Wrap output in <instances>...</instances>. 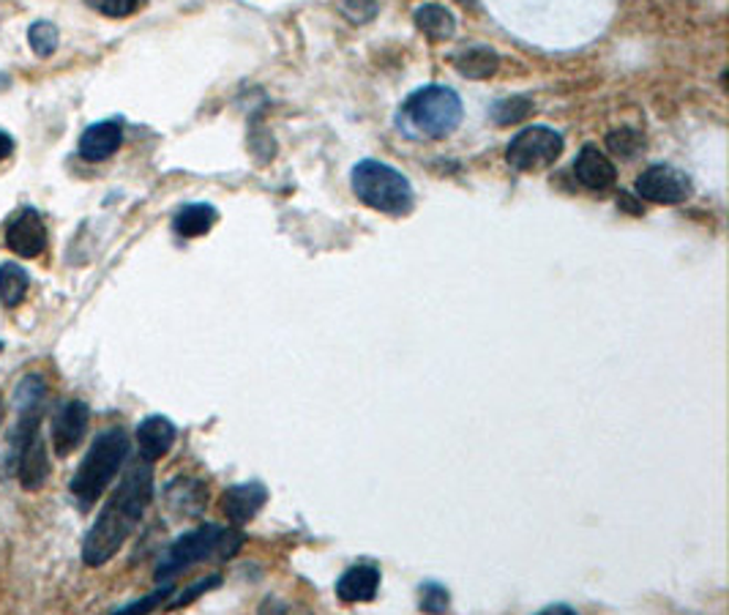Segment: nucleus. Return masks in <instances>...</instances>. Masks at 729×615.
<instances>
[{"label":"nucleus","mask_w":729,"mask_h":615,"mask_svg":"<svg viewBox=\"0 0 729 615\" xmlns=\"http://www.w3.org/2000/svg\"><path fill=\"white\" fill-rule=\"evenodd\" d=\"M150 498H154V468H150V462L143 460L129 468V473L124 476L118 490L113 492L107 507L102 509V514H98L93 528L87 531L83 542L85 566H104L124 548L126 539L137 528V522L143 520Z\"/></svg>","instance_id":"f257e3e1"},{"label":"nucleus","mask_w":729,"mask_h":615,"mask_svg":"<svg viewBox=\"0 0 729 615\" xmlns=\"http://www.w3.org/2000/svg\"><path fill=\"white\" fill-rule=\"evenodd\" d=\"M462 98L446 85L418 88L396 113V126L410 140H440L462 124Z\"/></svg>","instance_id":"f03ea898"},{"label":"nucleus","mask_w":729,"mask_h":615,"mask_svg":"<svg viewBox=\"0 0 729 615\" xmlns=\"http://www.w3.org/2000/svg\"><path fill=\"white\" fill-rule=\"evenodd\" d=\"M129 435L121 427L107 429V432H102L93 440L85 460L80 462L77 473H74L72 479V496L83 512H87V509L104 496L110 481L118 476L121 466H124L126 457H129Z\"/></svg>","instance_id":"7ed1b4c3"},{"label":"nucleus","mask_w":729,"mask_h":615,"mask_svg":"<svg viewBox=\"0 0 729 615\" xmlns=\"http://www.w3.org/2000/svg\"><path fill=\"white\" fill-rule=\"evenodd\" d=\"M241 544L243 536L232 528L211 525V522L195 528V531L184 533L178 542H173L167 553L162 555L159 566H156V583H170L186 569L202 564L208 559H230V555L238 553Z\"/></svg>","instance_id":"20e7f679"},{"label":"nucleus","mask_w":729,"mask_h":615,"mask_svg":"<svg viewBox=\"0 0 729 615\" xmlns=\"http://www.w3.org/2000/svg\"><path fill=\"white\" fill-rule=\"evenodd\" d=\"M353 191L364 206L390 217H405L416 206V191L396 167L377 159H364L353 167Z\"/></svg>","instance_id":"39448f33"},{"label":"nucleus","mask_w":729,"mask_h":615,"mask_svg":"<svg viewBox=\"0 0 729 615\" xmlns=\"http://www.w3.org/2000/svg\"><path fill=\"white\" fill-rule=\"evenodd\" d=\"M563 148L565 140L560 132L550 129V126H530V129H522L509 143L506 161L519 173L546 170V167L555 165L560 159Z\"/></svg>","instance_id":"423d86ee"},{"label":"nucleus","mask_w":729,"mask_h":615,"mask_svg":"<svg viewBox=\"0 0 729 615\" xmlns=\"http://www.w3.org/2000/svg\"><path fill=\"white\" fill-rule=\"evenodd\" d=\"M691 178L684 170H675L669 165H650L643 176L637 178V195L643 200L664 202V206H675L684 202L691 195Z\"/></svg>","instance_id":"0eeeda50"},{"label":"nucleus","mask_w":729,"mask_h":615,"mask_svg":"<svg viewBox=\"0 0 729 615\" xmlns=\"http://www.w3.org/2000/svg\"><path fill=\"white\" fill-rule=\"evenodd\" d=\"M87 425H91V410L80 399L63 403L52 416V446L58 457H69L83 444Z\"/></svg>","instance_id":"6e6552de"},{"label":"nucleus","mask_w":729,"mask_h":615,"mask_svg":"<svg viewBox=\"0 0 729 615\" xmlns=\"http://www.w3.org/2000/svg\"><path fill=\"white\" fill-rule=\"evenodd\" d=\"M6 247L20 258H39L46 249V228L37 208H22L9 225H6Z\"/></svg>","instance_id":"1a4fd4ad"},{"label":"nucleus","mask_w":729,"mask_h":615,"mask_svg":"<svg viewBox=\"0 0 729 615\" xmlns=\"http://www.w3.org/2000/svg\"><path fill=\"white\" fill-rule=\"evenodd\" d=\"M11 466H17V479L20 487L28 492L42 490L50 479V457H46L44 438L39 432H33L31 438L22 440L20 449L11 457Z\"/></svg>","instance_id":"9d476101"},{"label":"nucleus","mask_w":729,"mask_h":615,"mask_svg":"<svg viewBox=\"0 0 729 615\" xmlns=\"http://www.w3.org/2000/svg\"><path fill=\"white\" fill-rule=\"evenodd\" d=\"M268 490L262 481H243V484L230 487V490L221 496V512L232 525H247L260 514V509L265 507Z\"/></svg>","instance_id":"9b49d317"},{"label":"nucleus","mask_w":729,"mask_h":615,"mask_svg":"<svg viewBox=\"0 0 729 615\" xmlns=\"http://www.w3.org/2000/svg\"><path fill=\"white\" fill-rule=\"evenodd\" d=\"M175 438H178V429H175L167 416H148V419L139 421L137 427L139 457L154 466L156 460H162V457L173 449Z\"/></svg>","instance_id":"f8f14e48"},{"label":"nucleus","mask_w":729,"mask_h":615,"mask_svg":"<svg viewBox=\"0 0 729 615\" xmlns=\"http://www.w3.org/2000/svg\"><path fill=\"white\" fill-rule=\"evenodd\" d=\"M574 176L582 187L593 189V191H604L610 187H615L617 181V170L606 154H601L596 145H585L580 150V156L574 159Z\"/></svg>","instance_id":"ddd939ff"},{"label":"nucleus","mask_w":729,"mask_h":615,"mask_svg":"<svg viewBox=\"0 0 729 615\" xmlns=\"http://www.w3.org/2000/svg\"><path fill=\"white\" fill-rule=\"evenodd\" d=\"M124 143V126L121 121H98L87 126L80 137V156L85 161H104L115 154Z\"/></svg>","instance_id":"4468645a"},{"label":"nucleus","mask_w":729,"mask_h":615,"mask_svg":"<svg viewBox=\"0 0 729 615\" xmlns=\"http://www.w3.org/2000/svg\"><path fill=\"white\" fill-rule=\"evenodd\" d=\"M381 588V569L372 564H358L342 574L340 583H336V596L347 605L355 602H372Z\"/></svg>","instance_id":"2eb2a0df"},{"label":"nucleus","mask_w":729,"mask_h":615,"mask_svg":"<svg viewBox=\"0 0 729 615\" xmlns=\"http://www.w3.org/2000/svg\"><path fill=\"white\" fill-rule=\"evenodd\" d=\"M167 507L180 518H195L206 509L208 490L200 479H173L165 490Z\"/></svg>","instance_id":"dca6fc26"},{"label":"nucleus","mask_w":729,"mask_h":615,"mask_svg":"<svg viewBox=\"0 0 729 615\" xmlns=\"http://www.w3.org/2000/svg\"><path fill=\"white\" fill-rule=\"evenodd\" d=\"M216 219H219V213H216L214 206L195 202V206H186L175 213L173 228L180 238H197V236H206L216 225Z\"/></svg>","instance_id":"f3484780"},{"label":"nucleus","mask_w":729,"mask_h":615,"mask_svg":"<svg viewBox=\"0 0 729 615\" xmlns=\"http://www.w3.org/2000/svg\"><path fill=\"white\" fill-rule=\"evenodd\" d=\"M454 63H457L459 74H465V77L483 80V77H492V74L498 72L500 58L494 50L481 48V44H472V48L457 52Z\"/></svg>","instance_id":"a211bd4d"},{"label":"nucleus","mask_w":729,"mask_h":615,"mask_svg":"<svg viewBox=\"0 0 729 615\" xmlns=\"http://www.w3.org/2000/svg\"><path fill=\"white\" fill-rule=\"evenodd\" d=\"M416 25L427 33L435 42H446L457 33V20H454L451 11L446 6L437 3H424L421 9H416Z\"/></svg>","instance_id":"6ab92c4d"},{"label":"nucleus","mask_w":729,"mask_h":615,"mask_svg":"<svg viewBox=\"0 0 729 615\" xmlns=\"http://www.w3.org/2000/svg\"><path fill=\"white\" fill-rule=\"evenodd\" d=\"M31 288V277L20 263H0V304L14 310L22 304Z\"/></svg>","instance_id":"aec40b11"},{"label":"nucleus","mask_w":729,"mask_h":615,"mask_svg":"<svg viewBox=\"0 0 729 615\" xmlns=\"http://www.w3.org/2000/svg\"><path fill=\"white\" fill-rule=\"evenodd\" d=\"M28 42H31V48L39 58H50L52 52L58 50L61 37H58V28L52 25V22L39 20V22H33L31 31H28Z\"/></svg>","instance_id":"412c9836"},{"label":"nucleus","mask_w":729,"mask_h":615,"mask_svg":"<svg viewBox=\"0 0 729 615\" xmlns=\"http://www.w3.org/2000/svg\"><path fill=\"white\" fill-rule=\"evenodd\" d=\"M606 145H610V150H615L617 156H623V159H632V156H637V150L643 148L645 140L643 135L634 129H615L606 137Z\"/></svg>","instance_id":"4be33fe9"},{"label":"nucleus","mask_w":729,"mask_h":615,"mask_svg":"<svg viewBox=\"0 0 729 615\" xmlns=\"http://www.w3.org/2000/svg\"><path fill=\"white\" fill-rule=\"evenodd\" d=\"M530 110H533L530 98L517 96V98H506V102L494 104L492 115H494V121H498V124L506 126V124H517V121L528 118Z\"/></svg>","instance_id":"5701e85b"},{"label":"nucleus","mask_w":729,"mask_h":615,"mask_svg":"<svg viewBox=\"0 0 729 615\" xmlns=\"http://www.w3.org/2000/svg\"><path fill=\"white\" fill-rule=\"evenodd\" d=\"M44 392H46V383L39 378V375H28V378L17 386V408L20 410L37 408V405H42Z\"/></svg>","instance_id":"b1692460"},{"label":"nucleus","mask_w":729,"mask_h":615,"mask_svg":"<svg viewBox=\"0 0 729 615\" xmlns=\"http://www.w3.org/2000/svg\"><path fill=\"white\" fill-rule=\"evenodd\" d=\"M93 11L104 17H113V20H124V17H132L134 11L143 6V0H85Z\"/></svg>","instance_id":"393cba45"},{"label":"nucleus","mask_w":729,"mask_h":615,"mask_svg":"<svg viewBox=\"0 0 729 615\" xmlns=\"http://www.w3.org/2000/svg\"><path fill=\"white\" fill-rule=\"evenodd\" d=\"M342 11L353 22H369L377 14L375 0H342Z\"/></svg>","instance_id":"a878e982"},{"label":"nucleus","mask_w":729,"mask_h":615,"mask_svg":"<svg viewBox=\"0 0 729 615\" xmlns=\"http://www.w3.org/2000/svg\"><path fill=\"white\" fill-rule=\"evenodd\" d=\"M424 596H421V607L427 613H442L448 611V591L442 588V585H435L429 583L427 588H421Z\"/></svg>","instance_id":"bb28decb"},{"label":"nucleus","mask_w":729,"mask_h":615,"mask_svg":"<svg viewBox=\"0 0 729 615\" xmlns=\"http://www.w3.org/2000/svg\"><path fill=\"white\" fill-rule=\"evenodd\" d=\"M170 594H173V588H162V591H156V594L145 596V600L134 602V605L124 607V611H118V615H129V613H150V611H156V607H162V602H165Z\"/></svg>","instance_id":"cd10ccee"},{"label":"nucleus","mask_w":729,"mask_h":615,"mask_svg":"<svg viewBox=\"0 0 729 615\" xmlns=\"http://www.w3.org/2000/svg\"><path fill=\"white\" fill-rule=\"evenodd\" d=\"M219 583H221V577H216V574H214V577H208V580H200V583L191 585V588L186 591V594H180L178 600H173L167 607H170V611H173V607H186V605H191V602H195L197 596H202L208 588H214V585H219Z\"/></svg>","instance_id":"c85d7f7f"},{"label":"nucleus","mask_w":729,"mask_h":615,"mask_svg":"<svg viewBox=\"0 0 729 615\" xmlns=\"http://www.w3.org/2000/svg\"><path fill=\"white\" fill-rule=\"evenodd\" d=\"M11 154H14V140H11V137L6 135V132H0V161L9 159Z\"/></svg>","instance_id":"c756f323"},{"label":"nucleus","mask_w":729,"mask_h":615,"mask_svg":"<svg viewBox=\"0 0 729 615\" xmlns=\"http://www.w3.org/2000/svg\"><path fill=\"white\" fill-rule=\"evenodd\" d=\"M3 414H6V408H3V399H0V425H3Z\"/></svg>","instance_id":"7c9ffc66"},{"label":"nucleus","mask_w":729,"mask_h":615,"mask_svg":"<svg viewBox=\"0 0 729 615\" xmlns=\"http://www.w3.org/2000/svg\"><path fill=\"white\" fill-rule=\"evenodd\" d=\"M0 351H3V342H0Z\"/></svg>","instance_id":"2f4dec72"}]
</instances>
